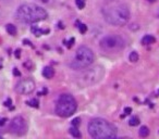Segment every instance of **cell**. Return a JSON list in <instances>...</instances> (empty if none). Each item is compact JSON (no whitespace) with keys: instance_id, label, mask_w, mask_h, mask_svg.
<instances>
[{"instance_id":"cell-1","label":"cell","mask_w":159,"mask_h":139,"mask_svg":"<svg viewBox=\"0 0 159 139\" xmlns=\"http://www.w3.org/2000/svg\"><path fill=\"white\" fill-rule=\"evenodd\" d=\"M103 15L106 22L111 25L122 26L130 18V9L124 2L119 0H109L103 7Z\"/></svg>"},{"instance_id":"cell-2","label":"cell","mask_w":159,"mask_h":139,"mask_svg":"<svg viewBox=\"0 0 159 139\" xmlns=\"http://www.w3.org/2000/svg\"><path fill=\"white\" fill-rule=\"evenodd\" d=\"M15 18L19 22L24 24H34L48 18L47 11L35 3H24L20 6L15 12Z\"/></svg>"},{"instance_id":"cell-3","label":"cell","mask_w":159,"mask_h":139,"mask_svg":"<svg viewBox=\"0 0 159 139\" xmlns=\"http://www.w3.org/2000/svg\"><path fill=\"white\" fill-rule=\"evenodd\" d=\"M88 133L95 139H110L117 136V128L104 119H94L88 124Z\"/></svg>"},{"instance_id":"cell-4","label":"cell","mask_w":159,"mask_h":139,"mask_svg":"<svg viewBox=\"0 0 159 139\" xmlns=\"http://www.w3.org/2000/svg\"><path fill=\"white\" fill-rule=\"evenodd\" d=\"M77 103L72 95L65 94L59 97L56 104V113L61 117H69L75 113Z\"/></svg>"},{"instance_id":"cell-5","label":"cell","mask_w":159,"mask_h":139,"mask_svg":"<svg viewBox=\"0 0 159 139\" xmlns=\"http://www.w3.org/2000/svg\"><path fill=\"white\" fill-rule=\"evenodd\" d=\"M95 61V55L93 50L86 46H82L76 50L73 61L71 62V67L74 70H82V68L88 67L93 62Z\"/></svg>"},{"instance_id":"cell-6","label":"cell","mask_w":159,"mask_h":139,"mask_svg":"<svg viewBox=\"0 0 159 139\" xmlns=\"http://www.w3.org/2000/svg\"><path fill=\"white\" fill-rule=\"evenodd\" d=\"M99 46L104 51L117 52V51L122 50L125 47V40L120 35L110 34L103 37L100 43H99Z\"/></svg>"},{"instance_id":"cell-7","label":"cell","mask_w":159,"mask_h":139,"mask_svg":"<svg viewBox=\"0 0 159 139\" xmlns=\"http://www.w3.org/2000/svg\"><path fill=\"white\" fill-rule=\"evenodd\" d=\"M105 71L103 66H95V67L90 68L82 74V76L80 77V84L84 87L95 85L102 80Z\"/></svg>"},{"instance_id":"cell-8","label":"cell","mask_w":159,"mask_h":139,"mask_svg":"<svg viewBox=\"0 0 159 139\" xmlns=\"http://www.w3.org/2000/svg\"><path fill=\"white\" fill-rule=\"evenodd\" d=\"M10 130H11L13 134L18 135V136H22L26 133L27 130V125H26L25 120L22 117H15L11 120V123H10Z\"/></svg>"},{"instance_id":"cell-9","label":"cell","mask_w":159,"mask_h":139,"mask_svg":"<svg viewBox=\"0 0 159 139\" xmlns=\"http://www.w3.org/2000/svg\"><path fill=\"white\" fill-rule=\"evenodd\" d=\"M35 87H36V85L32 78H23L16 85V91L21 95H30L35 90Z\"/></svg>"},{"instance_id":"cell-10","label":"cell","mask_w":159,"mask_h":139,"mask_svg":"<svg viewBox=\"0 0 159 139\" xmlns=\"http://www.w3.org/2000/svg\"><path fill=\"white\" fill-rule=\"evenodd\" d=\"M43 75L46 78H48V80H50V78L55 75V71H53V68L50 67V66H46V67L43 70Z\"/></svg>"},{"instance_id":"cell-11","label":"cell","mask_w":159,"mask_h":139,"mask_svg":"<svg viewBox=\"0 0 159 139\" xmlns=\"http://www.w3.org/2000/svg\"><path fill=\"white\" fill-rule=\"evenodd\" d=\"M156 41V38L152 35H145V36L142 38V43L143 45H150V43H154Z\"/></svg>"},{"instance_id":"cell-12","label":"cell","mask_w":159,"mask_h":139,"mask_svg":"<svg viewBox=\"0 0 159 139\" xmlns=\"http://www.w3.org/2000/svg\"><path fill=\"white\" fill-rule=\"evenodd\" d=\"M32 33H33V34L36 35V36H42V35L49 33V30L44 31V30H40V28L36 27V26H32Z\"/></svg>"},{"instance_id":"cell-13","label":"cell","mask_w":159,"mask_h":139,"mask_svg":"<svg viewBox=\"0 0 159 139\" xmlns=\"http://www.w3.org/2000/svg\"><path fill=\"white\" fill-rule=\"evenodd\" d=\"M69 132H70V134L74 137V138H81V136H82L81 132H80V130H78V128L75 127V126H72V127L69 129Z\"/></svg>"},{"instance_id":"cell-14","label":"cell","mask_w":159,"mask_h":139,"mask_svg":"<svg viewBox=\"0 0 159 139\" xmlns=\"http://www.w3.org/2000/svg\"><path fill=\"white\" fill-rule=\"evenodd\" d=\"M138 135L141 137H143V138H146V137L149 135V128H148L147 126H142V127L140 128V130H138Z\"/></svg>"},{"instance_id":"cell-15","label":"cell","mask_w":159,"mask_h":139,"mask_svg":"<svg viewBox=\"0 0 159 139\" xmlns=\"http://www.w3.org/2000/svg\"><path fill=\"white\" fill-rule=\"evenodd\" d=\"M6 30H7L8 34L12 35V36L16 35V32H18V30H16V27L13 25V24H8V25L6 26Z\"/></svg>"},{"instance_id":"cell-16","label":"cell","mask_w":159,"mask_h":139,"mask_svg":"<svg viewBox=\"0 0 159 139\" xmlns=\"http://www.w3.org/2000/svg\"><path fill=\"white\" fill-rule=\"evenodd\" d=\"M130 126H137L140 124V119L137 117H132V119L129 122Z\"/></svg>"},{"instance_id":"cell-17","label":"cell","mask_w":159,"mask_h":139,"mask_svg":"<svg viewBox=\"0 0 159 139\" xmlns=\"http://www.w3.org/2000/svg\"><path fill=\"white\" fill-rule=\"evenodd\" d=\"M129 59L131 62H137L138 61V55L137 52H135V51H133V52L130 53L129 55Z\"/></svg>"},{"instance_id":"cell-18","label":"cell","mask_w":159,"mask_h":139,"mask_svg":"<svg viewBox=\"0 0 159 139\" xmlns=\"http://www.w3.org/2000/svg\"><path fill=\"white\" fill-rule=\"evenodd\" d=\"M75 5L78 9L82 10L85 8V1H84V0H75Z\"/></svg>"},{"instance_id":"cell-19","label":"cell","mask_w":159,"mask_h":139,"mask_svg":"<svg viewBox=\"0 0 159 139\" xmlns=\"http://www.w3.org/2000/svg\"><path fill=\"white\" fill-rule=\"evenodd\" d=\"M28 105H31V107H33V108H38L39 107V102H38V100L37 99H32V100H30L28 102H26Z\"/></svg>"},{"instance_id":"cell-20","label":"cell","mask_w":159,"mask_h":139,"mask_svg":"<svg viewBox=\"0 0 159 139\" xmlns=\"http://www.w3.org/2000/svg\"><path fill=\"white\" fill-rule=\"evenodd\" d=\"M78 31H80L82 34H85L86 31H87V27H86L85 24H82V23H80V25H78Z\"/></svg>"},{"instance_id":"cell-21","label":"cell","mask_w":159,"mask_h":139,"mask_svg":"<svg viewBox=\"0 0 159 139\" xmlns=\"http://www.w3.org/2000/svg\"><path fill=\"white\" fill-rule=\"evenodd\" d=\"M80 124H81V119H80V117H75V119L72 121V126H75V127H77Z\"/></svg>"},{"instance_id":"cell-22","label":"cell","mask_w":159,"mask_h":139,"mask_svg":"<svg viewBox=\"0 0 159 139\" xmlns=\"http://www.w3.org/2000/svg\"><path fill=\"white\" fill-rule=\"evenodd\" d=\"M65 46H67L68 48H71L72 46H73V43H74V38H71L70 40L65 41Z\"/></svg>"},{"instance_id":"cell-23","label":"cell","mask_w":159,"mask_h":139,"mask_svg":"<svg viewBox=\"0 0 159 139\" xmlns=\"http://www.w3.org/2000/svg\"><path fill=\"white\" fill-rule=\"evenodd\" d=\"M37 1L40 2V3H43V5H51L53 0H37Z\"/></svg>"},{"instance_id":"cell-24","label":"cell","mask_w":159,"mask_h":139,"mask_svg":"<svg viewBox=\"0 0 159 139\" xmlns=\"http://www.w3.org/2000/svg\"><path fill=\"white\" fill-rule=\"evenodd\" d=\"M7 122V119L6 117H0V126H3Z\"/></svg>"},{"instance_id":"cell-25","label":"cell","mask_w":159,"mask_h":139,"mask_svg":"<svg viewBox=\"0 0 159 139\" xmlns=\"http://www.w3.org/2000/svg\"><path fill=\"white\" fill-rule=\"evenodd\" d=\"M13 74H14V76H20V75H21V73H20V71H19L18 68H13Z\"/></svg>"},{"instance_id":"cell-26","label":"cell","mask_w":159,"mask_h":139,"mask_svg":"<svg viewBox=\"0 0 159 139\" xmlns=\"http://www.w3.org/2000/svg\"><path fill=\"white\" fill-rule=\"evenodd\" d=\"M124 113L125 114H130V113H132V109L131 108H129V107H127L124 109Z\"/></svg>"},{"instance_id":"cell-27","label":"cell","mask_w":159,"mask_h":139,"mask_svg":"<svg viewBox=\"0 0 159 139\" xmlns=\"http://www.w3.org/2000/svg\"><path fill=\"white\" fill-rule=\"evenodd\" d=\"M20 55H21V50L18 49V50L15 51V58H20Z\"/></svg>"},{"instance_id":"cell-28","label":"cell","mask_w":159,"mask_h":139,"mask_svg":"<svg viewBox=\"0 0 159 139\" xmlns=\"http://www.w3.org/2000/svg\"><path fill=\"white\" fill-rule=\"evenodd\" d=\"M10 104H11V99H8V100L5 102V105H7V107H9Z\"/></svg>"},{"instance_id":"cell-29","label":"cell","mask_w":159,"mask_h":139,"mask_svg":"<svg viewBox=\"0 0 159 139\" xmlns=\"http://www.w3.org/2000/svg\"><path fill=\"white\" fill-rule=\"evenodd\" d=\"M24 43H25V45H30V46H32V43H31V41L30 40H24Z\"/></svg>"},{"instance_id":"cell-30","label":"cell","mask_w":159,"mask_h":139,"mask_svg":"<svg viewBox=\"0 0 159 139\" xmlns=\"http://www.w3.org/2000/svg\"><path fill=\"white\" fill-rule=\"evenodd\" d=\"M148 1H150V2H154L155 0H148Z\"/></svg>"}]
</instances>
